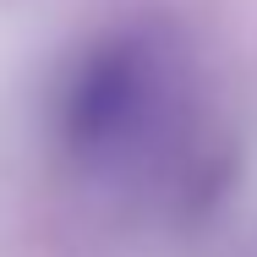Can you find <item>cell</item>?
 <instances>
[{"mask_svg": "<svg viewBox=\"0 0 257 257\" xmlns=\"http://www.w3.org/2000/svg\"><path fill=\"white\" fill-rule=\"evenodd\" d=\"M175 104V60L148 28H115L77 55L55 88V148L88 175L109 181L148 164L154 143L170 126Z\"/></svg>", "mask_w": 257, "mask_h": 257, "instance_id": "obj_1", "label": "cell"}]
</instances>
